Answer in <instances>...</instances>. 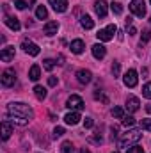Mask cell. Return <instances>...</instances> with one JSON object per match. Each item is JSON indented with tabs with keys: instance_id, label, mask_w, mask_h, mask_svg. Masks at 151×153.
<instances>
[{
	"instance_id": "cell-1",
	"label": "cell",
	"mask_w": 151,
	"mask_h": 153,
	"mask_svg": "<svg viewBox=\"0 0 151 153\" xmlns=\"http://www.w3.org/2000/svg\"><path fill=\"white\" fill-rule=\"evenodd\" d=\"M7 114L20 116V117H25V119H32V117H34V111H32L27 103L14 102V103H9V105H7Z\"/></svg>"
},
{
	"instance_id": "cell-2",
	"label": "cell",
	"mask_w": 151,
	"mask_h": 153,
	"mask_svg": "<svg viewBox=\"0 0 151 153\" xmlns=\"http://www.w3.org/2000/svg\"><path fill=\"white\" fill-rule=\"evenodd\" d=\"M141 137H142V132L141 130H137V128H132V130H128L126 134H123V137L119 139V148H132V146H135L139 141H141Z\"/></svg>"
},
{
	"instance_id": "cell-3",
	"label": "cell",
	"mask_w": 151,
	"mask_h": 153,
	"mask_svg": "<svg viewBox=\"0 0 151 153\" xmlns=\"http://www.w3.org/2000/svg\"><path fill=\"white\" fill-rule=\"evenodd\" d=\"M117 32V27L114 25V23H110L109 27H105V29H101L96 36H98V39L100 41H103V43H107V41H112L114 39V34Z\"/></svg>"
},
{
	"instance_id": "cell-4",
	"label": "cell",
	"mask_w": 151,
	"mask_h": 153,
	"mask_svg": "<svg viewBox=\"0 0 151 153\" xmlns=\"http://www.w3.org/2000/svg\"><path fill=\"white\" fill-rule=\"evenodd\" d=\"M130 11L139 16V18H144L146 16V2L144 0H132L130 2Z\"/></svg>"
},
{
	"instance_id": "cell-5",
	"label": "cell",
	"mask_w": 151,
	"mask_h": 153,
	"mask_svg": "<svg viewBox=\"0 0 151 153\" xmlns=\"http://www.w3.org/2000/svg\"><path fill=\"white\" fill-rule=\"evenodd\" d=\"M66 107L71 109V111H82L84 109V100L78 96V94H71L66 102Z\"/></svg>"
},
{
	"instance_id": "cell-6",
	"label": "cell",
	"mask_w": 151,
	"mask_h": 153,
	"mask_svg": "<svg viewBox=\"0 0 151 153\" xmlns=\"http://www.w3.org/2000/svg\"><path fill=\"white\" fill-rule=\"evenodd\" d=\"M123 82H124V85L126 87H135L137 85V82H139V76H137V71L135 70H128L124 76H123Z\"/></svg>"
},
{
	"instance_id": "cell-7",
	"label": "cell",
	"mask_w": 151,
	"mask_h": 153,
	"mask_svg": "<svg viewBox=\"0 0 151 153\" xmlns=\"http://www.w3.org/2000/svg\"><path fill=\"white\" fill-rule=\"evenodd\" d=\"M2 85L4 87H11V85H14V82H16V73L13 71V70H5L4 73H2Z\"/></svg>"
},
{
	"instance_id": "cell-8",
	"label": "cell",
	"mask_w": 151,
	"mask_h": 153,
	"mask_svg": "<svg viewBox=\"0 0 151 153\" xmlns=\"http://www.w3.org/2000/svg\"><path fill=\"white\" fill-rule=\"evenodd\" d=\"M21 48H23L25 53H29V55H32V57L39 55V46L36 43H32V41H23V43H21Z\"/></svg>"
},
{
	"instance_id": "cell-9",
	"label": "cell",
	"mask_w": 151,
	"mask_h": 153,
	"mask_svg": "<svg viewBox=\"0 0 151 153\" xmlns=\"http://www.w3.org/2000/svg\"><path fill=\"white\" fill-rule=\"evenodd\" d=\"M107 5H109V4H107L105 0H96V2H94V11H96V14H98L100 18H105V16H107V11H109Z\"/></svg>"
},
{
	"instance_id": "cell-10",
	"label": "cell",
	"mask_w": 151,
	"mask_h": 153,
	"mask_svg": "<svg viewBox=\"0 0 151 153\" xmlns=\"http://www.w3.org/2000/svg\"><path fill=\"white\" fill-rule=\"evenodd\" d=\"M48 4L57 13H66L68 11V0H48Z\"/></svg>"
},
{
	"instance_id": "cell-11",
	"label": "cell",
	"mask_w": 151,
	"mask_h": 153,
	"mask_svg": "<svg viewBox=\"0 0 151 153\" xmlns=\"http://www.w3.org/2000/svg\"><path fill=\"white\" fill-rule=\"evenodd\" d=\"M14 53H16L14 46H7V48H4V50L0 52V59H2L4 62H11V61L14 59Z\"/></svg>"
},
{
	"instance_id": "cell-12",
	"label": "cell",
	"mask_w": 151,
	"mask_h": 153,
	"mask_svg": "<svg viewBox=\"0 0 151 153\" xmlns=\"http://www.w3.org/2000/svg\"><path fill=\"white\" fill-rule=\"evenodd\" d=\"M139 107H141V102H139L137 96H128L126 98V109H128V112H137Z\"/></svg>"
},
{
	"instance_id": "cell-13",
	"label": "cell",
	"mask_w": 151,
	"mask_h": 153,
	"mask_svg": "<svg viewBox=\"0 0 151 153\" xmlns=\"http://www.w3.org/2000/svg\"><path fill=\"white\" fill-rule=\"evenodd\" d=\"M76 80H78L80 84H89V82L93 80V73H91L89 70H78V71H76Z\"/></svg>"
},
{
	"instance_id": "cell-14",
	"label": "cell",
	"mask_w": 151,
	"mask_h": 153,
	"mask_svg": "<svg viewBox=\"0 0 151 153\" xmlns=\"http://www.w3.org/2000/svg\"><path fill=\"white\" fill-rule=\"evenodd\" d=\"M57 30H59V23H57V22H48V23H44V27H43V32H44L46 36H55Z\"/></svg>"
},
{
	"instance_id": "cell-15",
	"label": "cell",
	"mask_w": 151,
	"mask_h": 153,
	"mask_svg": "<svg viewBox=\"0 0 151 153\" xmlns=\"http://www.w3.org/2000/svg\"><path fill=\"white\" fill-rule=\"evenodd\" d=\"M4 23L11 29V30H20V20L16 18V16H5V20H4Z\"/></svg>"
},
{
	"instance_id": "cell-16",
	"label": "cell",
	"mask_w": 151,
	"mask_h": 153,
	"mask_svg": "<svg viewBox=\"0 0 151 153\" xmlns=\"http://www.w3.org/2000/svg\"><path fill=\"white\" fill-rule=\"evenodd\" d=\"M93 55H94L96 59H103V57L107 55V48H105L101 43H96V45H93Z\"/></svg>"
},
{
	"instance_id": "cell-17",
	"label": "cell",
	"mask_w": 151,
	"mask_h": 153,
	"mask_svg": "<svg viewBox=\"0 0 151 153\" xmlns=\"http://www.w3.org/2000/svg\"><path fill=\"white\" fill-rule=\"evenodd\" d=\"M11 134H13V125H11V121L4 119V121H2V139L7 141V139L11 137Z\"/></svg>"
},
{
	"instance_id": "cell-18",
	"label": "cell",
	"mask_w": 151,
	"mask_h": 153,
	"mask_svg": "<svg viewBox=\"0 0 151 153\" xmlns=\"http://www.w3.org/2000/svg\"><path fill=\"white\" fill-rule=\"evenodd\" d=\"M80 114H78V111H73V112H68V114L64 116V121H66V125H78L80 123Z\"/></svg>"
},
{
	"instance_id": "cell-19",
	"label": "cell",
	"mask_w": 151,
	"mask_h": 153,
	"mask_svg": "<svg viewBox=\"0 0 151 153\" xmlns=\"http://www.w3.org/2000/svg\"><path fill=\"white\" fill-rule=\"evenodd\" d=\"M5 119H7V121H11L13 125H18V126H25V125H29V121H30V119L20 117V116H11V114L5 116Z\"/></svg>"
},
{
	"instance_id": "cell-20",
	"label": "cell",
	"mask_w": 151,
	"mask_h": 153,
	"mask_svg": "<svg viewBox=\"0 0 151 153\" xmlns=\"http://www.w3.org/2000/svg\"><path fill=\"white\" fill-rule=\"evenodd\" d=\"M70 48H71V52H73V53L78 55V53H82V52H84L85 43H84L82 39H73V41H71V45H70Z\"/></svg>"
},
{
	"instance_id": "cell-21",
	"label": "cell",
	"mask_w": 151,
	"mask_h": 153,
	"mask_svg": "<svg viewBox=\"0 0 151 153\" xmlns=\"http://www.w3.org/2000/svg\"><path fill=\"white\" fill-rule=\"evenodd\" d=\"M80 25L85 29V30H91L93 27H94V22H93V18L91 16H87V14H84L82 18H80Z\"/></svg>"
},
{
	"instance_id": "cell-22",
	"label": "cell",
	"mask_w": 151,
	"mask_h": 153,
	"mask_svg": "<svg viewBox=\"0 0 151 153\" xmlns=\"http://www.w3.org/2000/svg\"><path fill=\"white\" fill-rule=\"evenodd\" d=\"M29 78L34 80V82H38L39 78H41V68H39L38 64H34V66L29 70Z\"/></svg>"
},
{
	"instance_id": "cell-23",
	"label": "cell",
	"mask_w": 151,
	"mask_h": 153,
	"mask_svg": "<svg viewBox=\"0 0 151 153\" xmlns=\"http://www.w3.org/2000/svg\"><path fill=\"white\" fill-rule=\"evenodd\" d=\"M36 18H38V20H46V18H48V11H46L44 5H38V9H36Z\"/></svg>"
},
{
	"instance_id": "cell-24",
	"label": "cell",
	"mask_w": 151,
	"mask_h": 153,
	"mask_svg": "<svg viewBox=\"0 0 151 153\" xmlns=\"http://www.w3.org/2000/svg\"><path fill=\"white\" fill-rule=\"evenodd\" d=\"M34 94H36L38 100H44L48 93H46V89H44L43 85H36V87H34Z\"/></svg>"
},
{
	"instance_id": "cell-25",
	"label": "cell",
	"mask_w": 151,
	"mask_h": 153,
	"mask_svg": "<svg viewBox=\"0 0 151 153\" xmlns=\"http://www.w3.org/2000/svg\"><path fill=\"white\" fill-rule=\"evenodd\" d=\"M61 153H73V144L70 141H64L61 146Z\"/></svg>"
},
{
	"instance_id": "cell-26",
	"label": "cell",
	"mask_w": 151,
	"mask_h": 153,
	"mask_svg": "<svg viewBox=\"0 0 151 153\" xmlns=\"http://www.w3.org/2000/svg\"><path fill=\"white\" fill-rule=\"evenodd\" d=\"M110 9H112L114 14H123V5H121L119 2H112V4H110Z\"/></svg>"
},
{
	"instance_id": "cell-27",
	"label": "cell",
	"mask_w": 151,
	"mask_h": 153,
	"mask_svg": "<svg viewBox=\"0 0 151 153\" xmlns=\"http://www.w3.org/2000/svg\"><path fill=\"white\" fill-rule=\"evenodd\" d=\"M142 96L148 98V100H151V82L144 84V87H142Z\"/></svg>"
},
{
	"instance_id": "cell-28",
	"label": "cell",
	"mask_w": 151,
	"mask_h": 153,
	"mask_svg": "<svg viewBox=\"0 0 151 153\" xmlns=\"http://www.w3.org/2000/svg\"><path fill=\"white\" fill-rule=\"evenodd\" d=\"M112 116L115 117V119H123V117H124V111H123L121 107H114L112 109Z\"/></svg>"
},
{
	"instance_id": "cell-29",
	"label": "cell",
	"mask_w": 151,
	"mask_h": 153,
	"mask_svg": "<svg viewBox=\"0 0 151 153\" xmlns=\"http://www.w3.org/2000/svg\"><path fill=\"white\" fill-rule=\"evenodd\" d=\"M53 66H55V61H52V59H44V61H43V68H44L46 71H52Z\"/></svg>"
},
{
	"instance_id": "cell-30",
	"label": "cell",
	"mask_w": 151,
	"mask_h": 153,
	"mask_svg": "<svg viewBox=\"0 0 151 153\" xmlns=\"http://www.w3.org/2000/svg\"><path fill=\"white\" fill-rule=\"evenodd\" d=\"M121 123H123L124 126H133V125H135V119H133L132 116H124V117L121 119Z\"/></svg>"
},
{
	"instance_id": "cell-31",
	"label": "cell",
	"mask_w": 151,
	"mask_h": 153,
	"mask_svg": "<svg viewBox=\"0 0 151 153\" xmlns=\"http://www.w3.org/2000/svg\"><path fill=\"white\" fill-rule=\"evenodd\" d=\"M151 39V30H142V36H141V45H144V43H148Z\"/></svg>"
},
{
	"instance_id": "cell-32",
	"label": "cell",
	"mask_w": 151,
	"mask_h": 153,
	"mask_svg": "<svg viewBox=\"0 0 151 153\" xmlns=\"http://www.w3.org/2000/svg\"><path fill=\"white\" fill-rule=\"evenodd\" d=\"M27 5H29L27 0H14V7H16V9H25Z\"/></svg>"
},
{
	"instance_id": "cell-33",
	"label": "cell",
	"mask_w": 151,
	"mask_h": 153,
	"mask_svg": "<svg viewBox=\"0 0 151 153\" xmlns=\"http://www.w3.org/2000/svg\"><path fill=\"white\" fill-rule=\"evenodd\" d=\"M141 126H142L144 130L151 132V119H141Z\"/></svg>"
},
{
	"instance_id": "cell-34",
	"label": "cell",
	"mask_w": 151,
	"mask_h": 153,
	"mask_svg": "<svg viewBox=\"0 0 151 153\" xmlns=\"http://www.w3.org/2000/svg\"><path fill=\"white\" fill-rule=\"evenodd\" d=\"M128 153H144V148H142V146H139V144H135V146L128 148Z\"/></svg>"
},
{
	"instance_id": "cell-35",
	"label": "cell",
	"mask_w": 151,
	"mask_h": 153,
	"mask_svg": "<svg viewBox=\"0 0 151 153\" xmlns=\"http://www.w3.org/2000/svg\"><path fill=\"white\" fill-rule=\"evenodd\" d=\"M64 135V128L62 126H55V130H53V137L57 139V137H62Z\"/></svg>"
},
{
	"instance_id": "cell-36",
	"label": "cell",
	"mask_w": 151,
	"mask_h": 153,
	"mask_svg": "<svg viewBox=\"0 0 151 153\" xmlns=\"http://www.w3.org/2000/svg\"><path fill=\"white\" fill-rule=\"evenodd\" d=\"M94 98H96V100H101L103 103H107V102H109V100H107V96H103V94H101V91H94Z\"/></svg>"
},
{
	"instance_id": "cell-37",
	"label": "cell",
	"mask_w": 151,
	"mask_h": 153,
	"mask_svg": "<svg viewBox=\"0 0 151 153\" xmlns=\"http://www.w3.org/2000/svg\"><path fill=\"white\" fill-rule=\"evenodd\" d=\"M119 71H121V66H119V62H115V61H114V64H112V73H114V76H119Z\"/></svg>"
},
{
	"instance_id": "cell-38",
	"label": "cell",
	"mask_w": 151,
	"mask_h": 153,
	"mask_svg": "<svg viewBox=\"0 0 151 153\" xmlns=\"http://www.w3.org/2000/svg\"><path fill=\"white\" fill-rule=\"evenodd\" d=\"M84 126H85V128H93V126H94L93 117H85V119H84Z\"/></svg>"
},
{
	"instance_id": "cell-39",
	"label": "cell",
	"mask_w": 151,
	"mask_h": 153,
	"mask_svg": "<svg viewBox=\"0 0 151 153\" xmlns=\"http://www.w3.org/2000/svg\"><path fill=\"white\" fill-rule=\"evenodd\" d=\"M110 132H112V135H110V139H115L117 137V132H119V128H117V125H114V126H110Z\"/></svg>"
},
{
	"instance_id": "cell-40",
	"label": "cell",
	"mask_w": 151,
	"mask_h": 153,
	"mask_svg": "<svg viewBox=\"0 0 151 153\" xmlns=\"http://www.w3.org/2000/svg\"><path fill=\"white\" fill-rule=\"evenodd\" d=\"M48 85H52V87L57 85V78H55V76H50V78H48Z\"/></svg>"
},
{
	"instance_id": "cell-41",
	"label": "cell",
	"mask_w": 151,
	"mask_h": 153,
	"mask_svg": "<svg viewBox=\"0 0 151 153\" xmlns=\"http://www.w3.org/2000/svg\"><path fill=\"white\" fill-rule=\"evenodd\" d=\"M135 32H137V29L130 25V29H128V34H130V36H135Z\"/></svg>"
},
{
	"instance_id": "cell-42",
	"label": "cell",
	"mask_w": 151,
	"mask_h": 153,
	"mask_svg": "<svg viewBox=\"0 0 151 153\" xmlns=\"http://www.w3.org/2000/svg\"><path fill=\"white\" fill-rule=\"evenodd\" d=\"M80 153H91V152H89V150H85V148H82V150H80Z\"/></svg>"
},
{
	"instance_id": "cell-43",
	"label": "cell",
	"mask_w": 151,
	"mask_h": 153,
	"mask_svg": "<svg viewBox=\"0 0 151 153\" xmlns=\"http://www.w3.org/2000/svg\"><path fill=\"white\" fill-rule=\"evenodd\" d=\"M146 111H148V112L151 114V105H148V107H146Z\"/></svg>"
},
{
	"instance_id": "cell-44",
	"label": "cell",
	"mask_w": 151,
	"mask_h": 153,
	"mask_svg": "<svg viewBox=\"0 0 151 153\" xmlns=\"http://www.w3.org/2000/svg\"><path fill=\"white\" fill-rule=\"evenodd\" d=\"M114 153H119V152H114Z\"/></svg>"
},
{
	"instance_id": "cell-45",
	"label": "cell",
	"mask_w": 151,
	"mask_h": 153,
	"mask_svg": "<svg viewBox=\"0 0 151 153\" xmlns=\"http://www.w3.org/2000/svg\"><path fill=\"white\" fill-rule=\"evenodd\" d=\"M150 22H151V18H150Z\"/></svg>"
},
{
	"instance_id": "cell-46",
	"label": "cell",
	"mask_w": 151,
	"mask_h": 153,
	"mask_svg": "<svg viewBox=\"0 0 151 153\" xmlns=\"http://www.w3.org/2000/svg\"><path fill=\"white\" fill-rule=\"evenodd\" d=\"M150 2H151V0H150Z\"/></svg>"
}]
</instances>
